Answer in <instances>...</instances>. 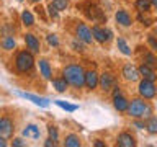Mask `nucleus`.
I'll return each instance as SVG.
<instances>
[{
    "label": "nucleus",
    "instance_id": "obj_29",
    "mask_svg": "<svg viewBox=\"0 0 157 147\" xmlns=\"http://www.w3.org/2000/svg\"><path fill=\"white\" fill-rule=\"evenodd\" d=\"M52 3H54V7H56L59 12H61V10H66V8H67V5H69L67 0H54Z\"/></svg>",
    "mask_w": 157,
    "mask_h": 147
},
{
    "label": "nucleus",
    "instance_id": "obj_10",
    "mask_svg": "<svg viewBox=\"0 0 157 147\" xmlns=\"http://www.w3.org/2000/svg\"><path fill=\"white\" fill-rule=\"evenodd\" d=\"M123 75H124L126 80H129V82H136L137 78H139V70L134 67V66H131V64H128V66L123 67Z\"/></svg>",
    "mask_w": 157,
    "mask_h": 147
},
{
    "label": "nucleus",
    "instance_id": "obj_6",
    "mask_svg": "<svg viewBox=\"0 0 157 147\" xmlns=\"http://www.w3.org/2000/svg\"><path fill=\"white\" fill-rule=\"evenodd\" d=\"M92 34H93V38H95L98 43H105V41H110L111 39V31L110 29L101 28V26H93L92 28Z\"/></svg>",
    "mask_w": 157,
    "mask_h": 147
},
{
    "label": "nucleus",
    "instance_id": "obj_34",
    "mask_svg": "<svg viewBox=\"0 0 157 147\" xmlns=\"http://www.w3.org/2000/svg\"><path fill=\"white\" fill-rule=\"evenodd\" d=\"M149 44L154 47V51H157V41L154 39V36H149Z\"/></svg>",
    "mask_w": 157,
    "mask_h": 147
},
{
    "label": "nucleus",
    "instance_id": "obj_20",
    "mask_svg": "<svg viewBox=\"0 0 157 147\" xmlns=\"http://www.w3.org/2000/svg\"><path fill=\"white\" fill-rule=\"evenodd\" d=\"M21 23L25 26H33L34 24V17L31 12H28V10H23L21 12Z\"/></svg>",
    "mask_w": 157,
    "mask_h": 147
},
{
    "label": "nucleus",
    "instance_id": "obj_36",
    "mask_svg": "<svg viewBox=\"0 0 157 147\" xmlns=\"http://www.w3.org/2000/svg\"><path fill=\"white\" fill-rule=\"evenodd\" d=\"M44 145H46V147H54V145H56V141H52L51 137H49V139L44 142Z\"/></svg>",
    "mask_w": 157,
    "mask_h": 147
},
{
    "label": "nucleus",
    "instance_id": "obj_22",
    "mask_svg": "<svg viewBox=\"0 0 157 147\" xmlns=\"http://www.w3.org/2000/svg\"><path fill=\"white\" fill-rule=\"evenodd\" d=\"M54 103H56L59 108H62V110H66V111H71V113L78 110L77 105H71V103H67V101H64V100H54Z\"/></svg>",
    "mask_w": 157,
    "mask_h": 147
},
{
    "label": "nucleus",
    "instance_id": "obj_31",
    "mask_svg": "<svg viewBox=\"0 0 157 147\" xmlns=\"http://www.w3.org/2000/svg\"><path fill=\"white\" fill-rule=\"evenodd\" d=\"M57 12H59V10L54 7V3H51L48 7V13H49V17H51V18H57Z\"/></svg>",
    "mask_w": 157,
    "mask_h": 147
},
{
    "label": "nucleus",
    "instance_id": "obj_5",
    "mask_svg": "<svg viewBox=\"0 0 157 147\" xmlns=\"http://www.w3.org/2000/svg\"><path fill=\"white\" fill-rule=\"evenodd\" d=\"M75 33H77V38L80 39L82 43H85V44H90L92 43V39H93L92 29L88 28L85 23H78L77 28H75Z\"/></svg>",
    "mask_w": 157,
    "mask_h": 147
},
{
    "label": "nucleus",
    "instance_id": "obj_26",
    "mask_svg": "<svg viewBox=\"0 0 157 147\" xmlns=\"http://www.w3.org/2000/svg\"><path fill=\"white\" fill-rule=\"evenodd\" d=\"M146 127H147V131H149L151 134H157V118H155V116L151 118V119L147 121Z\"/></svg>",
    "mask_w": 157,
    "mask_h": 147
},
{
    "label": "nucleus",
    "instance_id": "obj_27",
    "mask_svg": "<svg viewBox=\"0 0 157 147\" xmlns=\"http://www.w3.org/2000/svg\"><path fill=\"white\" fill-rule=\"evenodd\" d=\"M144 62H146V66H149V67L157 66V59L154 57V54H151V52H147L144 56Z\"/></svg>",
    "mask_w": 157,
    "mask_h": 147
},
{
    "label": "nucleus",
    "instance_id": "obj_32",
    "mask_svg": "<svg viewBox=\"0 0 157 147\" xmlns=\"http://www.w3.org/2000/svg\"><path fill=\"white\" fill-rule=\"evenodd\" d=\"M13 145H15V147H23V145H26V144H25V142L20 139V137H17V139H13Z\"/></svg>",
    "mask_w": 157,
    "mask_h": 147
},
{
    "label": "nucleus",
    "instance_id": "obj_17",
    "mask_svg": "<svg viewBox=\"0 0 157 147\" xmlns=\"http://www.w3.org/2000/svg\"><path fill=\"white\" fill-rule=\"evenodd\" d=\"M137 70H139V75H141L142 78H146V80H151V82L155 80V74H154V70H152L149 66H146V64H142V66L137 69Z\"/></svg>",
    "mask_w": 157,
    "mask_h": 147
},
{
    "label": "nucleus",
    "instance_id": "obj_8",
    "mask_svg": "<svg viewBox=\"0 0 157 147\" xmlns=\"http://www.w3.org/2000/svg\"><path fill=\"white\" fill-rule=\"evenodd\" d=\"M18 95L23 96V98H26V100H29V101H33L34 105H38V106H41V108H48L49 106V100H48V98L33 95V93H18Z\"/></svg>",
    "mask_w": 157,
    "mask_h": 147
},
{
    "label": "nucleus",
    "instance_id": "obj_39",
    "mask_svg": "<svg viewBox=\"0 0 157 147\" xmlns=\"http://www.w3.org/2000/svg\"><path fill=\"white\" fill-rule=\"evenodd\" d=\"M121 93V90H120V87H115V90H113V96H118Z\"/></svg>",
    "mask_w": 157,
    "mask_h": 147
},
{
    "label": "nucleus",
    "instance_id": "obj_9",
    "mask_svg": "<svg viewBox=\"0 0 157 147\" xmlns=\"http://www.w3.org/2000/svg\"><path fill=\"white\" fill-rule=\"evenodd\" d=\"M23 136L26 137V139L38 141L39 137H41V131H39V127H38L36 124H28V126L23 129Z\"/></svg>",
    "mask_w": 157,
    "mask_h": 147
},
{
    "label": "nucleus",
    "instance_id": "obj_14",
    "mask_svg": "<svg viewBox=\"0 0 157 147\" xmlns=\"http://www.w3.org/2000/svg\"><path fill=\"white\" fill-rule=\"evenodd\" d=\"M115 18H116V21L121 24V26H129L131 24V15L126 12V10H118L116 15H115Z\"/></svg>",
    "mask_w": 157,
    "mask_h": 147
},
{
    "label": "nucleus",
    "instance_id": "obj_2",
    "mask_svg": "<svg viewBox=\"0 0 157 147\" xmlns=\"http://www.w3.org/2000/svg\"><path fill=\"white\" fill-rule=\"evenodd\" d=\"M128 113L132 118H151L152 115V108L147 101L141 100V98H136V100L131 101V105L128 106Z\"/></svg>",
    "mask_w": 157,
    "mask_h": 147
},
{
    "label": "nucleus",
    "instance_id": "obj_16",
    "mask_svg": "<svg viewBox=\"0 0 157 147\" xmlns=\"http://www.w3.org/2000/svg\"><path fill=\"white\" fill-rule=\"evenodd\" d=\"M85 85L87 88H90V90H93V88H97L98 85V75H97V72H85Z\"/></svg>",
    "mask_w": 157,
    "mask_h": 147
},
{
    "label": "nucleus",
    "instance_id": "obj_12",
    "mask_svg": "<svg viewBox=\"0 0 157 147\" xmlns=\"http://www.w3.org/2000/svg\"><path fill=\"white\" fill-rule=\"evenodd\" d=\"M118 145H120V147H134L136 141H134V137H132L131 134H128V132H121V134L118 136Z\"/></svg>",
    "mask_w": 157,
    "mask_h": 147
},
{
    "label": "nucleus",
    "instance_id": "obj_21",
    "mask_svg": "<svg viewBox=\"0 0 157 147\" xmlns=\"http://www.w3.org/2000/svg\"><path fill=\"white\" fill-rule=\"evenodd\" d=\"M64 145L66 147H80V141H78V137L75 134H69L66 137V141H64Z\"/></svg>",
    "mask_w": 157,
    "mask_h": 147
},
{
    "label": "nucleus",
    "instance_id": "obj_33",
    "mask_svg": "<svg viewBox=\"0 0 157 147\" xmlns=\"http://www.w3.org/2000/svg\"><path fill=\"white\" fill-rule=\"evenodd\" d=\"M72 47L75 49V51H83L82 44H80V43H77V41H72Z\"/></svg>",
    "mask_w": 157,
    "mask_h": 147
},
{
    "label": "nucleus",
    "instance_id": "obj_35",
    "mask_svg": "<svg viewBox=\"0 0 157 147\" xmlns=\"http://www.w3.org/2000/svg\"><path fill=\"white\" fill-rule=\"evenodd\" d=\"M139 21H142V24H146V26H149V24H151V20L149 18H144L142 15L139 17Z\"/></svg>",
    "mask_w": 157,
    "mask_h": 147
},
{
    "label": "nucleus",
    "instance_id": "obj_25",
    "mask_svg": "<svg viewBox=\"0 0 157 147\" xmlns=\"http://www.w3.org/2000/svg\"><path fill=\"white\" fill-rule=\"evenodd\" d=\"M2 47L5 49V51H12V49L15 47V39H13V36H5L3 39H2Z\"/></svg>",
    "mask_w": 157,
    "mask_h": 147
},
{
    "label": "nucleus",
    "instance_id": "obj_43",
    "mask_svg": "<svg viewBox=\"0 0 157 147\" xmlns=\"http://www.w3.org/2000/svg\"><path fill=\"white\" fill-rule=\"evenodd\" d=\"M17 2H23V0H17Z\"/></svg>",
    "mask_w": 157,
    "mask_h": 147
},
{
    "label": "nucleus",
    "instance_id": "obj_42",
    "mask_svg": "<svg viewBox=\"0 0 157 147\" xmlns=\"http://www.w3.org/2000/svg\"><path fill=\"white\" fill-rule=\"evenodd\" d=\"M31 2H34V3H36V2H41V0H31Z\"/></svg>",
    "mask_w": 157,
    "mask_h": 147
},
{
    "label": "nucleus",
    "instance_id": "obj_7",
    "mask_svg": "<svg viewBox=\"0 0 157 147\" xmlns=\"http://www.w3.org/2000/svg\"><path fill=\"white\" fill-rule=\"evenodd\" d=\"M25 43H26V47L29 49V52L33 54H38L41 51V46H39V39L31 33H26L25 34Z\"/></svg>",
    "mask_w": 157,
    "mask_h": 147
},
{
    "label": "nucleus",
    "instance_id": "obj_40",
    "mask_svg": "<svg viewBox=\"0 0 157 147\" xmlns=\"http://www.w3.org/2000/svg\"><path fill=\"white\" fill-rule=\"evenodd\" d=\"M95 145H97V147H105V144H103L101 141H97V142H95Z\"/></svg>",
    "mask_w": 157,
    "mask_h": 147
},
{
    "label": "nucleus",
    "instance_id": "obj_18",
    "mask_svg": "<svg viewBox=\"0 0 157 147\" xmlns=\"http://www.w3.org/2000/svg\"><path fill=\"white\" fill-rule=\"evenodd\" d=\"M115 98V108L118 111H128V106H129V103H128V100L124 96L118 95V96H113Z\"/></svg>",
    "mask_w": 157,
    "mask_h": 147
},
{
    "label": "nucleus",
    "instance_id": "obj_1",
    "mask_svg": "<svg viewBox=\"0 0 157 147\" xmlns=\"http://www.w3.org/2000/svg\"><path fill=\"white\" fill-rule=\"evenodd\" d=\"M62 75L67 80V83H71V85L75 87V88H80V87L85 85V72H83V69L80 66H75V64L67 66L64 69Z\"/></svg>",
    "mask_w": 157,
    "mask_h": 147
},
{
    "label": "nucleus",
    "instance_id": "obj_41",
    "mask_svg": "<svg viewBox=\"0 0 157 147\" xmlns=\"http://www.w3.org/2000/svg\"><path fill=\"white\" fill-rule=\"evenodd\" d=\"M151 5H152V7H155V8H157V0H151Z\"/></svg>",
    "mask_w": 157,
    "mask_h": 147
},
{
    "label": "nucleus",
    "instance_id": "obj_24",
    "mask_svg": "<svg viewBox=\"0 0 157 147\" xmlns=\"http://www.w3.org/2000/svg\"><path fill=\"white\" fill-rule=\"evenodd\" d=\"M136 8L139 10L141 13L149 12V8H151V0H136Z\"/></svg>",
    "mask_w": 157,
    "mask_h": 147
},
{
    "label": "nucleus",
    "instance_id": "obj_19",
    "mask_svg": "<svg viewBox=\"0 0 157 147\" xmlns=\"http://www.w3.org/2000/svg\"><path fill=\"white\" fill-rule=\"evenodd\" d=\"M52 87L56 88L59 93H64L67 90V80L64 77L62 78H54V80H52Z\"/></svg>",
    "mask_w": 157,
    "mask_h": 147
},
{
    "label": "nucleus",
    "instance_id": "obj_11",
    "mask_svg": "<svg viewBox=\"0 0 157 147\" xmlns=\"http://www.w3.org/2000/svg\"><path fill=\"white\" fill-rule=\"evenodd\" d=\"M13 132V123L10 118H0V136H10Z\"/></svg>",
    "mask_w": 157,
    "mask_h": 147
},
{
    "label": "nucleus",
    "instance_id": "obj_15",
    "mask_svg": "<svg viewBox=\"0 0 157 147\" xmlns=\"http://www.w3.org/2000/svg\"><path fill=\"white\" fill-rule=\"evenodd\" d=\"M38 67H39V72H41V75L46 78V80H49V78H51V75H52V70H51V66H49V62L46 61V59H39Z\"/></svg>",
    "mask_w": 157,
    "mask_h": 147
},
{
    "label": "nucleus",
    "instance_id": "obj_30",
    "mask_svg": "<svg viewBox=\"0 0 157 147\" xmlns=\"http://www.w3.org/2000/svg\"><path fill=\"white\" fill-rule=\"evenodd\" d=\"M48 132H49V137H51L52 141H57L59 139V134H57V129L54 126H49L48 127Z\"/></svg>",
    "mask_w": 157,
    "mask_h": 147
},
{
    "label": "nucleus",
    "instance_id": "obj_28",
    "mask_svg": "<svg viewBox=\"0 0 157 147\" xmlns=\"http://www.w3.org/2000/svg\"><path fill=\"white\" fill-rule=\"evenodd\" d=\"M46 41H48L49 46H54V47L59 46V39H57L56 34H48V36H46Z\"/></svg>",
    "mask_w": 157,
    "mask_h": 147
},
{
    "label": "nucleus",
    "instance_id": "obj_37",
    "mask_svg": "<svg viewBox=\"0 0 157 147\" xmlns=\"http://www.w3.org/2000/svg\"><path fill=\"white\" fill-rule=\"evenodd\" d=\"M134 126L137 127V129H142V127H144V123H141V121H134Z\"/></svg>",
    "mask_w": 157,
    "mask_h": 147
},
{
    "label": "nucleus",
    "instance_id": "obj_23",
    "mask_svg": "<svg viewBox=\"0 0 157 147\" xmlns=\"http://www.w3.org/2000/svg\"><path fill=\"white\" fill-rule=\"evenodd\" d=\"M116 44H118V49H120V51L124 54V56H131V47L128 46V43H126L123 38H118Z\"/></svg>",
    "mask_w": 157,
    "mask_h": 147
},
{
    "label": "nucleus",
    "instance_id": "obj_3",
    "mask_svg": "<svg viewBox=\"0 0 157 147\" xmlns=\"http://www.w3.org/2000/svg\"><path fill=\"white\" fill-rule=\"evenodd\" d=\"M34 66V59H33V52L28 51H21L17 54V59H15V67L20 74H26L33 69Z\"/></svg>",
    "mask_w": 157,
    "mask_h": 147
},
{
    "label": "nucleus",
    "instance_id": "obj_38",
    "mask_svg": "<svg viewBox=\"0 0 157 147\" xmlns=\"http://www.w3.org/2000/svg\"><path fill=\"white\" fill-rule=\"evenodd\" d=\"M7 145V141H5V136H0V147Z\"/></svg>",
    "mask_w": 157,
    "mask_h": 147
},
{
    "label": "nucleus",
    "instance_id": "obj_13",
    "mask_svg": "<svg viewBox=\"0 0 157 147\" xmlns=\"http://www.w3.org/2000/svg\"><path fill=\"white\" fill-rule=\"evenodd\" d=\"M98 83H100V87L103 88V90H110V88L115 85V77L111 75V74H101V77L98 78Z\"/></svg>",
    "mask_w": 157,
    "mask_h": 147
},
{
    "label": "nucleus",
    "instance_id": "obj_4",
    "mask_svg": "<svg viewBox=\"0 0 157 147\" xmlns=\"http://www.w3.org/2000/svg\"><path fill=\"white\" fill-rule=\"evenodd\" d=\"M155 93H157V88L154 85V82H151V80H142L139 83V95L142 98H146V100H151V98H154L155 96Z\"/></svg>",
    "mask_w": 157,
    "mask_h": 147
}]
</instances>
